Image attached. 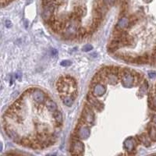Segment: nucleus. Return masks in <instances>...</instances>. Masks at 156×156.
<instances>
[{
  "instance_id": "26",
  "label": "nucleus",
  "mask_w": 156,
  "mask_h": 156,
  "mask_svg": "<svg viewBox=\"0 0 156 156\" xmlns=\"http://www.w3.org/2000/svg\"><path fill=\"white\" fill-rule=\"evenodd\" d=\"M144 1H145L146 3H149V2H151V0H144Z\"/></svg>"
},
{
  "instance_id": "23",
  "label": "nucleus",
  "mask_w": 156,
  "mask_h": 156,
  "mask_svg": "<svg viewBox=\"0 0 156 156\" xmlns=\"http://www.w3.org/2000/svg\"><path fill=\"white\" fill-rule=\"evenodd\" d=\"M6 26L8 27H10V26H11V22H10V20H6Z\"/></svg>"
},
{
  "instance_id": "19",
  "label": "nucleus",
  "mask_w": 156,
  "mask_h": 156,
  "mask_svg": "<svg viewBox=\"0 0 156 156\" xmlns=\"http://www.w3.org/2000/svg\"><path fill=\"white\" fill-rule=\"evenodd\" d=\"M92 49H93V46L92 45H90V44L84 45V47H83V51L84 52H89V51H91Z\"/></svg>"
},
{
  "instance_id": "14",
  "label": "nucleus",
  "mask_w": 156,
  "mask_h": 156,
  "mask_svg": "<svg viewBox=\"0 0 156 156\" xmlns=\"http://www.w3.org/2000/svg\"><path fill=\"white\" fill-rule=\"evenodd\" d=\"M149 136H147L145 134H141V136L138 137V142L140 144H144L145 147H149L151 145V141H150Z\"/></svg>"
},
{
  "instance_id": "5",
  "label": "nucleus",
  "mask_w": 156,
  "mask_h": 156,
  "mask_svg": "<svg viewBox=\"0 0 156 156\" xmlns=\"http://www.w3.org/2000/svg\"><path fill=\"white\" fill-rule=\"evenodd\" d=\"M31 95H32L33 102L36 105L43 104L46 100L45 92L37 88H34Z\"/></svg>"
},
{
  "instance_id": "4",
  "label": "nucleus",
  "mask_w": 156,
  "mask_h": 156,
  "mask_svg": "<svg viewBox=\"0 0 156 156\" xmlns=\"http://www.w3.org/2000/svg\"><path fill=\"white\" fill-rule=\"evenodd\" d=\"M84 145L80 140H73L70 145L69 151L72 155H80L84 153Z\"/></svg>"
},
{
  "instance_id": "10",
  "label": "nucleus",
  "mask_w": 156,
  "mask_h": 156,
  "mask_svg": "<svg viewBox=\"0 0 156 156\" xmlns=\"http://www.w3.org/2000/svg\"><path fill=\"white\" fill-rule=\"evenodd\" d=\"M136 144V140L133 137H129L124 141V148L126 149V151L131 152L135 149Z\"/></svg>"
},
{
  "instance_id": "13",
  "label": "nucleus",
  "mask_w": 156,
  "mask_h": 156,
  "mask_svg": "<svg viewBox=\"0 0 156 156\" xmlns=\"http://www.w3.org/2000/svg\"><path fill=\"white\" fill-rule=\"evenodd\" d=\"M130 20L128 18L122 17L120 20L118 21L116 25V28L119 30H124L125 28L129 26Z\"/></svg>"
},
{
  "instance_id": "12",
  "label": "nucleus",
  "mask_w": 156,
  "mask_h": 156,
  "mask_svg": "<svg viewBox=\"0 0 156 156\" xmlns=\"http://www.w3.org/2000/svg\"><path fill=\"white\" fill-rule=\"evenodd\" d=\"M45 107H46V109H47V110L49 112H53L57 110V104H56L53 100H52V99L50 98L46 99L45 102Z\"/></svg>"
},
{
  "instance_id": "17",
  "label": "nucleus",
  "mask_w": 156,
  "mask_h": 156,
  "mask_svg": "<svg viewBox=\"0 0 156 156\" xmlns=\"http://www.w3.org/2000/svg\"><path fill=\"white\" fill-rule=\"evenodd\" d=\"M73 12H75L80 17H82L85 15V13H86V8L83 7V6H76V7L74 8Z\"/></svg>"
},
{
  "instance_id": "21",
  "label": "nucleus",
  "mask_w": 156,
  "mask_h": 156,
  "mask_svg": "<svg viewBox=\"0 0 156 156\" xmlns=\"http://www.w3.org/2000/svg\"><path fill=\"white\" fill-rule=\"evenodd\" d=\"M116 0H103V2L106 4L107 6L113 5V4L116 3Z\"/></svg>"
},
{
  "instance_id": "11",
  "label": "nucleus",
  "mask_w": 156,
  "mask_h": 156,
  "mask_svg": "<svg viewBox=\"0 0 156 156\" xmlns=\"http://www.w3.org/2000/svg\"><path fill=\"white\" fill-rule=\"evenodd\" d=\"M87 99H88V102L91 103V104L93 105L94 107H95L98 110H100L103 108V104H102V102H100L97 98H95V96L94 94H90L87 97Z\"/></svg>"
},
{
  "instance_id": "8",
  "label": "nucleus",
  "mask_w": 156,
  "mask_h": 156,
  "mask_svg": "<svg viewBox=\"0 0 156 156\" xmlns=\"http://www.w3.org/2000/svg\"><path fill=\"white\" fill-rule=\"evenodd\" d=\"M106 92V87L102 83H95L92 87V94L95 97H101Z\"/></svg>"
},
{
  "instance_id": "9",
  "label": "nucleus",
  "mask_w": 156,
  "mask_h": 156,
  "mask_svg": "<svg viewBox=\"0 0 156 156\" xmlns=\"http://www.w3.org/2000/svg\"><path fill=\"white\" fill-rule=\"evenodd\" d=\"M52 120H53V123L55 127H60L62 125V115L60 111H55L52 112Z\"/></svg>"
},
{
  "instance_id": "16",
  "label": "nucleus",
  "mask_w": 156,
  "mask_h": 156,
  "mask_svg": "<svg viewBox=\"0 0 156 156\" xmlns=\"http://www.w3.org/2000/svg\"><path fill=\"white\" fill-rule=\"evenodd\" d=\"M148 136L151 141H156V127L155 126H149Z\"/></svg>"
},
{
  "instance_id": "25",
  "label": "nucleus",
  "mask_w": 156,
  "mask_h": 156,
  "mask_svg": "<svg viewBox=\"0 0 156 156\" xmlns=\"http://www.w3.org/2000/svg\"><path fill=\"white\" fill-rule=\"evenodd\" d=\"M152 122H153L154 123L156 124V115H155V116L152 117Z\"/></svg>"
},
{
  "instance_id": "2",
  "label": "nucleus",
  "mask_w": 156,
  "mask_h": 156,
  "mask_svg": "<svg viewBox=\"0 0 156 156\" xmlns=\"http://www.w3.org/2000/svg\"><path fill=\"white\" fill-rule=\"evenodd\" d=\"M119 77L123 83V85L126 87H132L135 85V77L134 71H130V69H123L120 70Z\"/></svg>"
},
{
  "instance_id": "24",
  "label": "nucleus",
  "mask_w": 156,
  "mask_h": 156,
  "mask_svg": "<svg viewBox=\"0 0 156 156\" xmlns=\"http://www.w3.org/2000/svg\"><path fill=\"white\" fill-rule=\"evenodd\" d=\"M52 53L53 55H57V50L55 49H52Z\"/></svg>"
},
{
  "instance_id": "18",
  "label": "nucleus",
  "mask_w": 156,
  "mask_h": 156,
  "mask_svg": "<svg viewBox=\"0 0 156 156\" xmlns=\"http://www.w3.org/2000/svg\"><path fill=\"white\" fill-rule=\"evenodd\" d=\"M87 33H88V31L87 29H86L85 27H79V29H78V31H77V35L79 36V37H84L85 35H87Z\"/></svg>"
},
{
  "instance_id": "20",
  "label": "nucleus",
  "mask_w": 156,
  "mask_h": 156,
  "mask_svg": "<svg viewBox=\"0 0 156 156\" xmlns=\"http://www.w3.org/2000/svg\"><path fill=\"white\" fill-rule=\"evenodd\" d=\"M60 65L62 66V67H69V66L71 65V62L69 60H63V61L61 62Z\"/></svg>"
},
{
  "instance_id": "22",
  "label": "nucleus",
  "mask_w": 156,
  "mask_h": 156,
  "mask_svg": "<svg viewBox=\"0 0 156 156\" xmlns=\"http://www.w3.org/2000/svg\"><path fill=\"white\" fill-rule=\"evenodd\" d=\"M149 77L151 78V79H153V78H155L156 77V73L155 72H150L148 73Z\"/></svg>"
},
{
  "instance_id": "7",
  "label": "nucleus",
  "mask_w": 156,
  "mask_h": 156,
  "mask_svg": "<svg viewBox=\"0 0 156 156\" xmlns=\"http://www.w3.org/2000/svg\"><path fill=\"white\" fill-rule=\"evenodd\" d=\"M55 6L53 3L50 5L47 6H45V9H44V11L42 12V18L43 20L46 21V22H49V20L52 17V16H54V11L55 10Z\"/></svg>"
},
{
  "instance_id": "1",
  "label": "nucleus",
  "mask_w": 156,
  "mask_h": 156,
  "mask_svg": "<svg viewBox=\"0 0 156 156\" xmlns=\"http://www.w3.org/2000/svg\"><path fill=\"white\" fill-rule=\"evenodd\" d=\"M58 92L60 94H66L76 98L75 94H77V84L75 80L71 77H60L58 80L56 84ZM64 95V96H66Z\"/></svg>"
},
{
  "instance_id": "3",
  "label": "nucleus",
  "mask_w": 156,
  "mask_h": 156,
  "mask_svg": "<svg viewBox=\"0 0 156 156\" xmlns=\"http://www.w3.org/2000/svg\"><path fill=\"white\" fill-rule=\"evenodd\" d=\"M81 122L83 123L88 125V126H92L94 122V114L92 109L90 107L86 106L84 109L81 114Z\"/></svg>"
},
{
  "instance_id": "15",
  "label": "nucleus",
  "mask_w": 156,
  "mask_h": 156,
  "mask_svg": "<svg viewBox=\"0 0 156 156\" xmlns=\"http://www.w3.org/2000/svg\"><path fill=\"white\" fill-rule=\"evenodd\" d=\"M62 99V102L64 103V105H66L67 106H71L73 104V99L74 98L70 95H66V96L61 97Z\"/></svg>"
},
{
  "instance_id": "6",
  "label": "nucleus",
  "mask_w": 156,
  "mask_h": 156,
  "mask_svg": "<svg viewBox=\"0 0 156 156\" xmlns=\"http://www.w3.org/2000/svg\"><path fill=\"white\" fill-rule=\"evenodd\" d=\"M76 134H77V137L78 138L87 139L89 137L91 132H90V129L87 125L82 123L81 125H79L77 127Z\"/></svg>"
}]
</instances>
